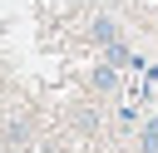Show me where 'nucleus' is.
Here are the masks:
<instances>
[{"instance_id":"obj_1","label":"nucleus","mask_w":158,"mask_h":153,"mask_svg":"<svg viewBox=\"0 0 158 153\" xmlns=\"http://www.w3.org/2000/svg\"><path fill=\"white\" fill-rule=\"evenodd\" d=\"M89 30H94V44H99V49H109V44H118V39H123V30H118V20H114V15H94V25H89Z\"/></svg>"},{"instance_id":"obj_2","label":"nucleus","mask_w":158,"mask_h":153,"mask_svg":"<svg viewBox=\"0 0 158 153\" xmlns=\"http://www.w3.org/2000/svg\"><path fill=\"white\" fill-rule=\"evenodd\" d=\"M138 153H158V118L138 123Z\"/></svg>"},{"instance_id":"obj_3","label":"nucleus","mask_w":158,"mask_h":153,"mask_svg":"<svg viewBox=\"0 0 158 153\" xmlns=\"http://www.w3.org/2000/svg\"><path fill=\"white\" fill-rule=\"evenodd\" d=\"M114 84H118L114 59H99V64H94V89H114Z\"/></svg>"},{"instance_id":"obj_4","label":"nucleus","mask_w":158,"mask_h":153,"mask_svg":"<svg viewBox=\"0 0 158 153\" xmlns=\"http://www.w3.org/2000/svg\"><path fill=\"white\" fill-rule=\"evenodd\" d=\"M118 123H123V128H138V123H143V109L123 104V109H118Z\"/></svg>"}]
</instances>
